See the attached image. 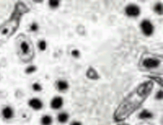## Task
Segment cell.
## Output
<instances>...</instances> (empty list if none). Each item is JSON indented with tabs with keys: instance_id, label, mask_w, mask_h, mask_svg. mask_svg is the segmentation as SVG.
Listing matches in <instances>:
<instances>
[{
	"instance_id": "13",
	"label": "cell",
	"mask_w": 163,
	"mask_h": 125,
	"mask_svg": "<svg viewBox=\"0 0 163 125\" xmlns=\"http://www.w3.org/2000/svg\"><path fill=\"white\" fill-rule=\"evenodd\" d=\"M69 119V115L66 113L63 112L59 114L57 116L58 121L61 124L66 123Z\"/></svg>"
},
{
	"instance_id": "5",
	"label": "cell",
	"mask_w": 163,
	"mask_h": 125,
	"mask_svg": "<svg viewBox=\"0 0 163 125\" xmlns=\"http://www.w3.org/2000/svg\"><path fill=\"white\" fill-rule=\"evenodd\" d=\"M126 13L129 16H137L140 13L139 6L135 4H129L125 8Z\"/></svg>"
},
{
	"instance_id": "14",
	"label": "cell",
	"mask_w": 163,
	"mask_h": 125,
	"mask_svg": "<svg viewBox=\"0 0 163 125\" xmlns=\"http://www.w3.org/2000/svg\"><path fill=\"white\" fill-rule=\"evenodd\" d=\"M52 118L49 115L43 116L41 119V123L42 125H51L52 123Z\"/></svg>"
},
{
	"instance_id": "24",
	"label": "cell",
	"mask_w": 163,
	"mask_h": 125,
	"mask_svg": "<svg viewBox=\"0 0 163 125\" xmlns=\"http://www.w3.org/2000/svg\"><path fill=\"white\" fill-rule=\"evenodd\" d=\"M71 125H83L79 121H73L71 123Z\"/></svg>"
},
{
	"instance_id": "20",
	"label": "cell",
	"mask_w": 163,
	"mask_h": 125,
	"mask_svg": "<svg viewBox=\"0 0 163 125\" xmlns=\"http://www.w3.org/2000/svg\"><path fill=\"white\" fill-rule=\"evenodd\" d=\"M38 25L37 24L36 22L32 23L30 26V31H33V32H36L38 30Z\"/></svg>"
},
{
	"instance_id": "22",
	"label": "cell",
	"mask_w": 163,
	"mask_h": 125,
	"mask_svg": "<svg viewBox=\"0 0 163 125\" xmlns=\"http://www.w3.org/2000/svg\"><path fill=\"white\" fill-rule=\"evenodd\" d=\"M150 78L151 79H153L154 80H155V81H156L157 83H159L161 86H162V78L156 77H150Z\"/></svg>"
},
{
	"instance_id": "3",
	"label": "cell",
	"mask_w": 163,
	"mask_h": 125,
	"mask_svg": "<svg viewBox=\"0 0 163 125\" xmlns=\"http://www.w3.org/2000/svg\"><path fill=\"white\" fill-rule=\"evenodd\" d=\"M15 47L18 57L23 62H29L33 59L35 54L32 40L24 33H20L15 38Z\"/></svg>"
},
{
	"instance_id": "2",
	"label": "cell",
	"mask_w": 163,
	"mask_h": 125,
	"mask_svg": "<svg viewBox=\"0 0 163 125\" xmlns=\"http://www.w3.org/2000/svg\"><path fill=\"white\" fill-rule=\"evenodd\" d=\"M29 11L28 7L18 2L15 5L10 17L0 25V47L4 45L18 30L22 16Z\"/></svg>"
},
{
	"instance_id": "23",
	"label": "cell",
	"mask_w": 163,
	"mask_h": 125,
	"mask_svg": "<svg viewBox=\"0 0 163 125\" xmlns=\"http://www.w3.org/2000/svg\"><path fill=\"white\" fill-rule=\"evenodd\" d=\"M71 54L75 57H78L79 56V52L77 50H74L71 52Z\"/></svg>"
},
{
	"instance_id": "12",
	"label": "cell",
	"mask_w": 163,
	"mask_h": 125,
	"mask_svg": "<svg viewBox=\"0 0 163 125\" xmlns=\"http://www.w3.org/2000/svg\"><path fill=\"white\" fill-rule=\"evenodd\" d=\"M153 116V114L147 109L143 110L139 115V118L142 119H149L151 118Z\"/></svg>"
},
{
	"instance_id": "8",
	"label": "cell",
	"mask_w": 163,
	"mask_h": 125,
	"mask_svg": "<svg viewBox=\"0 0 163 125\" xmlns=\"http://www.w3.org/2000/svg\"><path fill=\"white\" fill-rule=\"evenodd\" d=\"M28 105L32 109L38 111L42 108L43 104L40 99L38 98H32L29 101Z\"/></svg>"
},
{
	"instance_id": "18",
	"label": "cell",
	"mask_w": 163,
	"mask_h": 125,
	"mask_svg": "<svg viewBox=\"0 0 163 125\" xmlns=\"http://www.w3.org/2000/svg\"><path fill=\"white\" fill-rule=\"evenodd\" d=\"M32 89L34 90V91H36V92H40V91L42 90V87L39 83H34L32 86Z\"/></svg>"
},
{
	"instance_id": "19",
	"label": "cell",
	"mask_w": 163,
	"mask_h": 125,
	"mask_svg": "<svg viewBox=\"0 0 163 125\" xmlns=\"http://www.w3.org/2000/svg\"><path fill=\"white\" fill-rule=\"evenodd\" d=\"M38 47L41 51H45L46 48V42L44 40H41L39 42Z\"/></svg>"
},
{
	"instance_id": "11",
	"label": "cell",
	"mask_w": 163,
	"mask_h": 125,
	"mask_svg": "<svg viewBox=\"0 0 163 125\" xmlns=\"http://www.w3.org/2000/svg\"><path fill=\"white\" fill-rule=\"evenodd\" d=\"M57 88L59 91H65L68 88V84L66 81L59 80L57 83Z\"/></svg>"
},
{
	"instance_id": "21",
	"label": "cell",
	"mask_w": 163,
	"mask_h": 125,
	"mask_svg": "<svg viewBox=\"0 0 163 125\" xmlns=\"http://www.w3.org/2000/svg\"><path fill=\"white\" fill-rule=\"evenodd\" d=\"M163 98V91L162 90H159L157 92L156 94V99L157 100H162Z\"/></svg>"
},
{
	"instance_id": "15",
	"label": "cell",
	"mask_w": 163,
	"mask_h": 125,
	"mask_svg": "<svg viewBox=\"0 0 163 125\" xmlns=\"http://www.w3.org/2000/svg\"><path fill=\"white\" fill-rule=\"evenodd\" d=\"M154 10L155 12L157 13V14H162L163 12V6L161 3H157L155 4L154 6Z\"/></svg>"
},
{
	"instance_id": "10",
	"label": "cell",
	"mask_w": 163,
	"mask_h": 125,
	"mask_svg": "<svg viewBox=\"0 0 163 125\" xmlns=\"http://www.w3.org/2000/svg\"><path fill=\"white\" fill-rule=\"evenodd\" d=\"M87 77L92 79H97L99 78V75L95 69L90 67L87 71Z\"/></svg>"
},
{
	"instance_id": "7",
	"label": "cell",
	"mask_w": 163,
	"mask_h": 125,
	"mask_svg": "<svg viewBox=\"0 0 163 125\" xmlns=\"http://www.w3.org/2000/svg\"><path fill=\"white\" fill-rule=\"evenodd\" d=\"M161 62L156 59L147 58L143 61V65L147 68H156L159 66Z\"/></svg>"
},
{
	"instance_id": "6",
	"label": "cell",
	"mask_w": 163,
	"mask_h": 125,
	"mask_svg": "<svg viewBox=\"0 0 163 125\" xmlns=\"http://www.w3.org/2000/svg\"><path fill=\"white\" fill-rule=\"evenodd\" d=\"M1 114L4 119L9 121L14 116V111L10 106H6L2 109Z\"/></svg>"
},
{
	"instance_id": "4",
	"label": "cell",
	"mask_w": 163,
	"mask_h": 125,
	"mask_svg": "<svg viewBox=\"0 0 163 125\" xmlns=\"http://www.w3.org/2000/svg\"><path fill=\"white\" fill-rule=\"evenodd\" d=\"M141 28L143 33L146 36H150L154 31V26L152 22L147 19H144L141 22Z\"/></svg>"
},
{
	"instance_id": "16",
	"label": "cell",
	"mask_w": 163,
	"mask_h": 125,
	"mask_svg": "<svg viewBox=\"0 0 163 125\" xmlns=\"http://www.w3.org/2000/svg\"><path fill=\"white\" fill-rule=\"evenodd\" d=\"M36 67L33 65H31L29 66L28 67L26 70H25V72L27 74H32V73H34L35 71H36Z\"/></svg>"
},
{
	"instance_id": "1",
	"label": "cell",
	"mask_w": 163,
	"mask_h": 125,
	"mask_svg": "<svg viewBox=\"0 0 163 125\" xmlns=\"http://www.w3.org/2000/svg\"><path fill=\"white\" fill-rule=\"evenodd\" d=\"M153 86L152 81H146L129 93L116 109L114 114L115 121H124L138 109L151 94Z\"/></svg>"
},
{
	"instance_id": "9",
	"label": "cell",
	"mask_w": 163,
	"mask_h": 125,
	"mask_svg": "<svg viewBox=\"0 0 163 125\" xmlns=\"http://www.w3.org/2000/svg\"><path fill=\"white\" fill-rule=\"evenodd\" d=\"M63 99L60 97H56L52 99L51 102V107L54 109H59L62 107Z\"/></svg>"
},
{
	"instance_id": "25",
	"label": "cell",
	"mask_w": 163,
	"mask_h": 125,
	"mask_svg": "<svg viewBox=\"0 0 163 125\" xmlns=\"http://www.w3.org/2000/svg\"><path fill=\"white\" fill-rule=\"evenodd\" d=\"M129 125L128 124H119V125Z\"/></svg>"
},
{
	"instance_id": "17",
	"label": "cell",
	"mask_w": 163,
	"mask_h": 125,
	"mask_svg": "<svg viewBox=\"0 0 163 125\" xmlns=\"http://www.w3.org/2000/svg\"><path fill=\"white\" fill-rule=\"evenodd\" d=\"M49 5L52 8H57L58 7L60 4V2L57 0H51L48 2Z\"/></svg>"
}]
</instances>
